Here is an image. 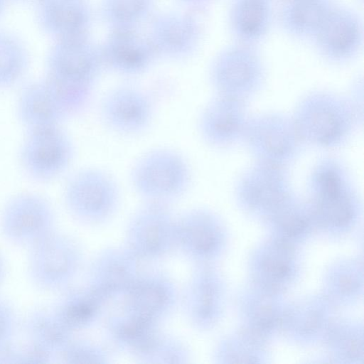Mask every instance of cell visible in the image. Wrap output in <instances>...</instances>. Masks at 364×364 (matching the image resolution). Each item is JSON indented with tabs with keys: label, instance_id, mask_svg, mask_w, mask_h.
I'll return each instance as SVG.
<instances>
[{
	"label": "cell",
	"instance_id": "6da1fadb",
	"mask_svg": "<svg viewBox=\"0 0 364 364\" xmlns=\"http://www.w3.org/2000/svg\"><path fill=\"white\" fill-rule=\"evenodd\" d=\"M358 117L357 107L352 101L319 90L302 97L291 117L304 144L333 149L349 139Z\"/></svg>",
	"mask_w": 364,
	"mask_h": 364
},
{
	"label": "cell",
	"instance_id": "7a4b0ae2",
	"mask_svg": "<svg viewBox=\"0 0 364 364\" xmlns=\"http://www.w3.org/2000/svg\"><path fill=\"white\" fill-rule=\"evenodd\" d=\"M191 181L188 161L179 152L166 147L142 154L130 172L134 190L146 202L168 204L187 191Z\"/></svg>",
	"mask_w": 364,
	"mask_h": 364
},
{
	"label": "cell",
	"instance_id": "3957f363",
	"mask_svg": "<svg viewBox=\"0 0 364 364\" xmlns=\"http://www.w3.org/2000/svg\"><path fill=\"white\" fill-rule=\"evenodd\" d=\"M346 168L333 157L320 159L309 176L308 188L313 214L321 221L343 226L354 218L358 197Z\"/></svg>",
	"mask_w": 364,
	"mask_h": 364
},
{
	"label": "cell",
	"instance_id": "277c9868",
	"mask_svg": "<svg viewBox=\"0 0 364 364\" xmlns=\"http://www.w3.org/2000/svg\"><path fill=\"white\" fill-rule=\"evenodd\" d=\"M27 249V273L36 289L45 292L68 289L82 259L75 239L55 230Z\"/></svg>",
	"mask_w": 364,
	"mask_h": 364
},
{
	"label": "cell",
	"instance_id": "5b68a950",
	"mask_svg": "<svg viewBox=\"0 0 364 364\" xmlns=\"http://www.w3.org/2000/svg\"><path fill=\"white\" fill-rule=\"evenodd\" d=\"M119 197L114 178L102 169L90 167L72 174L63 193L68 213L87 225H99L109 220L118 208Z\"/></svg>",
	"mask_w": 364,
	"mask_h": 364
},
{
	"label": "cell",
	"instance_id": "8992f818",
	"mask_svg": "<svg viewBox=\"0 0 364 364\" xmlns=\"http://www.w3.org/2000/svg\"><path fill=\"white\" fill-rule=\"evenodd\" d=\"M265 78L264 63L256 46L237 42L216 56L210 72L218 95L245 102L261 90Z\"/></svg>",
	"mask_w": 364,
	"mask_h": 364
},
{
	"label": "cell",
	"instance_id": "52a82bcc",
	"mask_svg": "<svg viewBox=\"0 0 364 364\" xmlns=\"http://www.w3.org/2000/svg\"><path fill=\"white\" fill-rule=\"evenodd\" d=\"M243 140L257 161L287 168L303 146L292 117L268 112L249 118Z\"/></svg>",
	"mask_w": 364,
	"mask_h": 364
},
{
	"label": "cell",
	"instance_id": "ba28073f",
	"mask_svg": "<svg viewBox=\"0 0 364 364\" xmlns=\"http://www.w3.org/2000/svg\"><path fill=\"white\" fill-rule=\"evenodd\" d=\"M56 230L50 202L33 192L11 197L0 211V233L9 243L28 248Z\"/></svg>",
	"mask_w": 364,
	"mask_h": 364
},
{
	"label": "cell",
	"instance_id": "9c48e42d",
	"mask_svg": "<svg viewBox=\"0 0 364 364\" xmlns=\"http://www.w3.org/2000/svg\"><path fill=\"white\" fill-rule=\"evenodd\" d=\"M73 156V141L60 126L27 132L19 149L18 162L30 179L47 183L68 169Z\"/></svg>",
	"mask_w": 364,
	"mask_h": 364
},
{
	"label": "cell",
	"instance_id": "30bf717a",
	"mask_svg": "<svg viewBox=\"0 0 364 364\" xmlns=\"http://www.w3.org/2000/svg\"><path fill=\"white\" fill-rule=\"evenodd\" d=\"M126 234L127 247L140 259L162 257L177 247L176 218L168 204L145 201Z\"/></svg>",
	"mask_w": 364,
	"mask_h": 364
},
{
	"label": "cell",
	"instance_id": "8fae6325",
	"mask_svg": "<svg viewBox=\"0 0 364 364\" xmlns=\"http://www.w3.org/2000/svg\"><path fill=\"white\" fill-rule=\"evenodd\" d=\"M235 193L247 210L270 215L293 194L286 168L258 161L241 174Z\"/></svg>",
	"mask_w": 364,
	"mask_h": 364
},
{
	"label": "cell",
	"instance_id": "7c38bea8",
	"mask_svg": "<svg viewBox=\"0 0 364 364\" xmlns=\"http://www.w3.org/2000/svg\"><path fill=\"white\" fill-rule=\"evenodd\" d=\"M149 94L132 86L121 85L108 91L101 100L100 115L105 127L122 136H134L146 130L154 117Z\"/></svg>",
	"mask_w": 364,
	"mask_h": 364
},
{
	"label": "cell",
	"instance_id": "4fadbf2b",
	"mask_svg": "<svg viewBox=\"0 0 364 364\" xmlns=\"http://www.w3.org/2000/svg\"><path fill=\"white\" fill-rule=\"evenodd\" d=\"M312 41L318 55L326 62L348 63L361 50L362 21L351 9L336 4Z\"/></svg>",
	"mask_w": 364,
	"mask_h": 364
},
{
	"label": "cell",
	"instance_id": "5bb4252c",
	"mask_svg": "<svg viewBox=\"0 0 364 364\" xmlns=\"http://www.w3.org/2000/svg\"><path fill=\"white\" fill-rule=\"evenodd\" d=\"M141 260L127 247L104 250L90 267L88 287L103 301L124 296L144 274Z\"/></svg>",
	"mask_w": 364,
	"mask_h": 364
},
{
	"label": "cell",
	"instance_id": "9a60e30c",
	"mask_svg": "<svg viewBox=\"0 0 364 364\" xmlns=\"http://www.w3.org/2000/svg\"><path fill=\"white\" fill-rule=\"evenodd\" d=\"M249 118L246 102L217 95L200 115L199 132L208 145L226 149L243 139Z\"/></svg>",
	"mask_w": 364,
	"mask_h": 364
},
{
	"label": "cell",
	"instance_id": "2e32d148",
	"mask_svg": "<svg viewBox=\"0 0 364 364\" xmlns=\"http://www.w3.org/2000/svg\"><path fill=\"white\" fill-rule=\"evenodd\" d=\"M103 61L101 53L80 36L61 38L47 59V76L93 86Z\"/></svg>",
	"mask_w": 364,
	"mask_h": 364
},
{
	"label": "cell",
	"instance_id": "e0dca14e",
	"mask_svg": "<svg viewBox=\"0 0 364 364\" xmlns=\"http://www.w3.org/2000/svg\"><path fill=\"white\" fill-rule=\"evenodd\" d=\"M124 297L123 311L158 323L175 306L177 291L167 276L161 273L144 274Z\"/></svg>",
	"mask_w": 364,
	"mask_h": 364
},
{
	"label": "cell",
	"instance_id": "ac0fdd59",
	"mask_svg": "<svg viewBox=\"0 0 364 364\" xmlns=\"http://www.w3.org/2000/svg\"><path fill=\"white\" fill-rule=\"evenodd\" d=\"M18 118L26 132L60 127L68 117L45 78L25 85L16 102Z\"/></svg>",
	"mask_w": 364,
	"mask_h": 364
},
{
	"label": "cell",
	"instance_id": "d6986e66",
	"mask_svg": "<svg viewBox=\"0 0 364 364\" xmlns=\"http://www.w3.org/2000/svg\"><path fill=\"white\" fill-rule=\"evenodd\" d=\"M335 6L333 0H284L279 9V25L290 37L312 41Z\"/></svg>",
	"mask_w": 364,
	"mask_h": 364
},
{
	"label": "cell",
	"instance_id": "ffe728a7",
	"mask_svg": "<svg viewBox=\"0 0 364 364\" xmlns=\"http://www.w3.org/2000/svg\"><path fill=\"white\" fill-rule=\"evenodd\" d=\"M272 0H232L229 25L236 42L257 46L269 32Z\"/></svg>",
	"mask_w": 364,
	"mask_h": 364
},
{
	"label": "cell",
	"instance_id": "44dd1931",
	"mask_svg": "<svg viewBox=\"0 0 364 364\" xmlns=\"http://www.w3.org/2000/svg\"><path fill=\"white\" fill-rule=\"evenodd\" d=\"M218 226L213 215L193 209L176 218L177 247L193 259L208 257L217 245Z\"/></svg>",
	"mask_w": 364,
	"mask_h": 364
},
{
	"label": "cell",
	"instance_id": "7402d4cb",
	"mask_svg": "<svg viewBox=\"0 0 364 364\" xmlns=\"http://www.w3.org/2000/svg\"><path fill=\"white\" fill-rule=\"evenodd\" d=\"M84 0H41L37 17L42 28L61 38L80 36L89 19Z\"/></svg>",
	"mask_w": 364,
	"mask_h": 364
},
{
	"label": "cell",
	"instance_id": "603a6c76",
	"mask_svg": "<svg viewBox=\"0 0 364 364\" xmlns=\"http://www.w3.org/2000/svg\"><path fill=\"white\" fill-rule=\"evenodd\" d=\"M154 49L133 33L121 28L101 52L103 65L124 75H136L146 68Z\"/></svg>",
	"mask_w": 364,
	"mask_h": 364
},
{
	"label": "cell",
	"instance_id": "cb8c5ba5",
	"mask_svg": "<svg viewBox=\"0 0 364 364\" xmlns=\"http://www.w3.org/2000/svg\"><path fill=\"white\" fill-rule=\"evenodd\" d=\"M28 341L55 358L73 338L53 308L36 307L28 311L23 322Z\"/></svg>",
	"mask_w": 364,
	"mask_h": 364
},
{
	"label": "cell",
	"instance_id": "d4e9b609",
	"mask_svg": "<svg viewBox=\"0 0 364 364\" xmlns=\"http://www.w3.org/2000/svg\"><path fill=\"white\" fill-rule=\"evenodd\" d=\"M199 35L198 26L190 19L177 16L161 18L154 27V51L173 58L183 56L194 49Z\"/></svg>",
	"mask_w": 364,
	"mask_h": 364
},
{
	"label": "cell",
	"instance_id": "484cf974",
	"mask_svg": "<svg viewBox=\"0 0 364 364\" xmlns=\"http://www.w3.org/2000/svg\"><path fill=\"white\" fill-rule=\"evenodd\" d=\"M103 302L89 287L66 289L53 308L65 326L74 333L95 321Z\"/></svg>",
	"mask_w": 364,
	"mask_h": 364
},
{
	"label": "cell",
	"instance_id": "4316f807",
	"mask_svg": "<svg viewBox=\"0 0 364 364\" xmlns=\"http://www.w3.org/2000/svg\"><path fill=\"white\" fill-rule=\"evenodd\" d=\"M206 270L196 271L184 293V309L187 318L197 327L212 321L215 311V288Z\"/></svg>",
	"mask_w": 364,
	"mask_h": 364
},
{
	"label": "cell",
	"instance_id": "83f0119b",
	"mask_svg": "<svg viewBox=\"0 0 364 364\" xmlns=\"http://www.w3.org/2000/svg\"><path fill=\"white\" fill-rule=\"evenodd\" d=\"M28 65V54L22 43L13 36L0 32V90L16 85Z\"/></svg>",
	"mask_w": 364,
	"mask_h": 364
},
{
	"label": "cell",
	"instance_id": "f1b7e54d",
	"mask_svg": "<svg viewBox=\"0 0 364 364\" xmlns=\"http://www.w3.org/2000/svg\"><path fill=\"white\" fill-rule=\"evenodd\" d=\"M149 0H106L104 12L108 20L121 28L142 18Z\"/></svg>",
	"mask_w": 364,
	"mask_h": 364
},
{
	"label": "cell",
	"instance_id": "f546056e",
	"mask_svg": "<svg viewBox=\"0 0 364 364\" xmlns=\"http://www.w3.org/2000/svg\"><path fill=\"white\" fill-rule=\"evenodd\" d=\"M58 358L66 363H102L109 358L107 352L100 346L73 338Z\"/></svg>",
	"mask_w": 364,
	"mask_h": 364
},
{
	"label": "cell",
	"instance_id": "4dcf8cb0",
	"mask_svg": "<svg viewBox=\"0 0 364 364\" xmlns=\"http://www.w3.org/2000/svg\"><path fill=\"white\" fill-rule=\"evenodd\" d=\"M16 328L17 318L14 308L0 297V353L11 346Z\"/></svg>",
	"mask_w": 364,
	"mask_h": 364
},
{
	"label": "cell",
	"instance_id": "1f68e13d",
	"mask_svg": "<svg viewBox=\"0 0 364 364\" xmlns=\"http://www.w3.org/2000/svg\"><path fill=\"white\" fill-rule=\"evenodd\" d=\"M6 276V264L3 256L0 253V284L3 282Z\"/></svg>",
	"mask_w": 364,
	"mask_h": 364
},
{
	"label": "cell",
	"instance_id": "d6a6232c",
	"mask_svg": "<svg viewBox=\"0 0 364 364\" xmlns=\"http://www.w3.org/2000/svg\"><path fill=\"white\" fill-rule=\"evenodd\" d=\"M4 5V0H0V13L1 12Z\"/></svg>",
	"mask_w": 364,
	"mask_h": 364
},
{
	"label": "cell",
	"instance_id": "836d02e7",
	"mask_svg": "<svg viewBox=\"0 0 364 364\" xmlns=\"http://www.w3.org/2000/svg\"><path fill=\"white\" fill-rule=\"evenodd\" d=\"M191 1H207V0H191Z\"/></svg>",
	"mask_w": 364,
	"mask_h": 364
}]
</instances>
